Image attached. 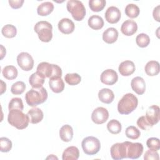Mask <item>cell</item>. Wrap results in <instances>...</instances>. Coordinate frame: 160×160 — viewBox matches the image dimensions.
Wrapping results in <instances>:
<instances>
[{
  "mask_svg": "<svg viewBox=\"0 0 160 160\" xmlns=\"http://www.w3.org/2000/svg\"><path fill=\"white\" fill-rule=\"evenodd\" d=\"M48 92L43 87L32 88L26 93L25 100L29 106L35 107L44 102L48 99Z\"/></svg>",
  "mask_w": 160,
  "mask_h": 160,
  "instance_id": "cell-1",
  "label": "cell"
},
{
  "mask_svg": "<svg viewBox=\"0 0 160 160\" xmlns=\"http://www.w3.org/2000/svg\"><path fill=\"white\" fill-rule=\"evenodd\" d=\"M8 121L10 125L18 129H24L28 126L29 118L28 114L23 113L22 111L12 109L9 111Z\"/></svg>",
  "mask_w": 160,
  "mask_h": 160,
  "instance_id": "cell-2",
  "label": "cell"
},
{
  "mask_svg": "<svg viewBox=\"0 0 160 160\" xmlns=\"http://www.w3.org/2000/svg\"><path fill=\"white\" fill-rule=\"evenodd\" d=\"M138 104L137 97L132 93L124 94L118 104V111L121 114H129L134 111Z\"/></svg>",
  "mask_w": 160,
  "mask_h": 160,
  "instance_id": "cell-3",
  "label": "cell"
},
{
  "mask_svg": "<svg viewBox=\"0 0 160 160\" xmlns=\"http://www.w3.org/2000/svg\"><path fill=\"white\" fill-rule=\"evenodd\" d=\"M34 30L42 42H48L51 41L52 38V26L50 22L46 21H39L34 25Z\"/></svg>",
  "mask_w": 160,
  "mask_h": 160,
  "instance_id": "cell-4",
  "label": "cell"
},
{
  "mask_svg": "<svg viewBox=\"0 0 160 160\" xmlns=\"http://www.w3.org/2000/svg\"><path fill=\"white\" fill-rule=\"evenodd\" d=\"M36 72L42 75L44 78L61 77L62 74V69L59 66L50 64L48 62H40L38 65Z\"/></svg>",
  "mask_w": 160,
  "mask_h": 160,
  "instance_id": "cell-5",
  "label": "cell"
},
{
  "mask_svg": "<svg viewBox=\"0 0 160 160\" xmlns=\"http://www.w3.org/2000/svg\"><path fill=\"white\" fill-rule=\"evenodd\" d=\"M67 10L76 21H82L86 16V8L80 1L69 0L66 4Z\"/></svg>",
  "mask_w": 160,
  "mask_h": 160,
  "instance_id": "cell-6",
  "label": "cell"
},
{
  "mask_svg": "<svg viewBox=\"0 0 160 160\" xmlns=\"http://www.w3.org/2000/svg\"><path fill=\"white\" fill-rule=\"evenodd\" d=\"M83 152L87 155H94L101 149L100 141L94 136H88L83 139L81 142Z\"/></svg>",
  "mask_w": 160,
  "mask_h": 160,
  "instance_id": "cell-7",
  "label": "cell"
},
{
  "mask_svg": "<svg viewBox=\"0 0 160 160\" xmlns=\"http://www.w3.org/2000/svg\"><path fill=\"white\" fill-rule=\"evenodd\" d=\"M126 141L114 144L110 149L111 158L114 160H121L127 158Z\"/></svg>",
  "mask_w": 160,
  "mask_h": 160,
  "instance_id": "cell-8",
  "label": "cell"
},
{
  "mask_svg": "<svg viewBox=\"0 0 160 160\" xmlns=\"http://www.w3.org/2000/svg\"><path fill=\"white\" fill-rule=\"evenodd\" d=\"M18 66L25 71H31L34 66V59L31 55L26 52H22L17 56Z\"/></svg>",
  "mask_w": 160,
  "mask_h": 160,
  "instance_id": "cell-9",
  "label": "cell"
},
{
  "mask_svg": "<svg viewBox=\"0 0 160 160\" xmlns=\"http://www.w3.org/2000/svg\"><path fill=\"white\" fill-rule=\"evenodd\" d=\"M127 158L132 159L139 158L143 152V145L140 142H132L126 141Z\"/></svg>",
  "mask_w": 160,
  "mask_h": 160,
  "instance_id": "cell-10",
  "label": "cell"
},
{
  "mask_svg": "<svg viewBox=\"0 0 160 160\" xmlns=\"http://www.w3.org/2000/svg\"><path fill=\"white\" fill-rule=\"evenodd\" d=\"M109 118V112L103 107H98L94 109L91 114V120L96 124L104 123Z\"/></svg>",
  "mask_w": 160,
  "mask_h": 160,
  "instance_id": "cell-11",
  "label": "cell"
},
{
  "mask_svg": "<svg viewBox=\"0 0 160 160\" xmlns=\"http://www.w3.org/2000/svg\"><path fill=\"white\" fill-rule=\"evenodd\" d=\"M145 117L152 126L156 124L160 119L159 107L157 105H152L149 106L146 110Z\"/></svg>",
  "mask_w": 160,
  "mask_h": 160,
  "instance_id": "cell-12",
  "label": "cell"
},
{
  "mask_svg": "<svg viewBox=\"0 0 160 160\" xmlns=\"http://www.w3.org/2000/svg\"><path fill=\"white\" fill-rule=\"evenodd\" d=\"M100 79L102 83L106 85L111 86L118 81V75L114 70L112 69H108L101 73Z\"/></svg>",
  "mask_w": 160,
  "mask_h": 160,
  "instance_id": "cell-13",
  "label": "cell"
},
{
  "mask_svg": "<svg viewBox=\"0 0 160 160\" xmlns=\"http://www.w3.org/2000/svg\"><path fill=\"white\" fill-rule=\"evenodd\" d=\"M104 16L106 21L109 23L116 24L121 19V11L116 6H110L106 11Z\"/></svg>",
  "mask_w": 160,
  "mask_h": 160,
  "instance_id": "cell-14",
  "label": "cell"
},
{
  "mask_svg": "<svg viewBox=\"0 0 160 160\" xmlns=\"http://www.w3.org/2000/svg\"><path fill=\"white\" fill-rule=\"evenodd\" d=\"M58 29L63 34H69L72 33L74 29L75 25L74 22L69 18L61 19L58 24Z\"/></svg>",
  "mask_w": 160,
  "mask_h": 160,
  "instance_id": "cell-15",
  "label": "cell"
},
{
  "mask_svg": "<svg viewBox=\"0 0 160 160\" xmlns=\"http://www.w3.org/2000/svg\"><path fill=\"white\" fill-rule=\"evenodd\" d=\"M138 30L137 23L131 19L126 20L121 25V31L122 33L127 36L133 35Z\"/></svg>",
  "mask_w": 160,
  "mask_h": 160,
  "instance_id": "cell-16",
  "label": "cell"
},
{
  "mask_svg": "<svg viewBox=\"0 0 160 160\" xmlns=\"http://www.w3.org/2000/svg\"><path fill=\"white\" fill-rule=\"evenodd\" d=\"M118 70L121 75L123 76H129L133 74L135 71V64L132 61L130 60H126L120 63Z\"/></svg>",
  "mask_w": 160,
  "mask_h": 160,
  "instance_id": "cell-17",
  "label": "cell"
},
{
  "mask_svg": "<svg viewBox=\"0 0 160 160\" xmlns=\"http://www.w3.org/2000/svg\"><path fill=\"white\" fill-rule=\"evenodd\" d=\"M132 89L138 95H142L146 91V82L144 79L140 76L134 78L131 82Z\"/></svg>",
  "mask_w": 160,
  "mask_h": 160,
  "instance_id": "cell-18",
  "label": "cell"
},
{
  "mask_svg": "<svg viewBox=\"0 0 160 160\" xmlns=\"http://www.w3.org/2000/svg\"><path fill=\"white\" fill-rule=\"evenodd\" d=\"M49 86L51 91L55 93H60L64 89V82L61 77L49 78Z\"/></svg>",
  "mask_w": 160,
  "mask_h": 160,
  "instance_id": "cell-19",
  "label": "cell"
},
{
  "mask_svg": "<svg viewBox=\"0 0 160 160\" xmlns=\"http://www.w3.org/2000/svg\"><path fill=\"white\" fill-rule=\"evenodd\" d=\"M118 31L114 28H109L102 33V39L108 44L115 42L118 38Z\"/></svg>",
  "mask_w": 160,
  "mask_h": 160,
  "instance_id": "cell-20",
  "label": "cell"
},
{
  "mask_svg": "<svg viewBox=\"0 0 160 160\" xmlns=\"http://www.w3.org/2000/svg\"><path fill=\"white\" fill-rule=\"evenodd\" d=\"M28 115L29 118V122L31 124H38L44 118V114L42 110L36 107L29 109L28 112Z\"/></svg>",
  "mask_w": 160,
  "mask_h": 160,
  "instance_id": "cell-21",
  "label": "cell"
},
{
  "mask_svg": "<svg viewBox=\"0 0 160 160\" xmlns=\"http://www.w3.org/2000/svg\"><path fill=\"white\" fill-rule=\"evenodd\" d=\"M79 157V151L76 146H69L62 152V160H77Z\"/></svg>",
  "mask_w": 160,
  "mask_h": 160,
  "instance_id": "cell-22",
  "label": "cell"
},
{
  "mask_svg": "<svg viewBox=\"0 0 160 160\" xmlns=\"http://www.w3.org/2000/svg\"><path fill=\"white\" fill-rule=\"evenodd\" d=\"M98 98L103 103L110 104L114 99V94L110 89L102 88L98 92Z\"/></svg>",
  "mask_w": 160,
  "mask_h": 160,
  "instance_id": "cell-23",
  "label": "cell"
},
{
  "mask_svg": "<svg viewBox=\"0 0 160 160\" xmlns=\"http://www.w3.org/2000/svg\"><path fill=\"white\" fill-rule=\"evenodd\" d=\"M59 137L64 142H69L73 138L72 128L69 124L63 125L59 129Z\"/></svg>",
  "mask_w": 160,
  "mask_h": 160,
  "instance_id": "cell-24",
  "label": "cell"
},
{
  "mask_svg": "<svg viewBox=\"0 0 160 160\" xmlns=\"http://www.w3.org/2000/svg\"><path fill=\"white\" fill-rule=\"evenodd\" d=\"M160 70L159 63L156 61H150L148 62L144 67V71L147 75L154 76L159 74Z\"/></svg>",
  "mask_w": 160,
  "mask_h": 160,
  "instance_id": "cell-25",
  "label": "cell"
},
{
  "mask_svg": "<svg viewBox=\"0 0 160 160\" xmlns=\"http://www.w3.org/2000/svg\"><path fill=\"white\" fill-rule=\"evenodd\" d=\"M44 78L38 72L32 73L29 78V82L32 88H39L42 87L44 83Z\"/></svg>",
  "mask_w": 160,
  "mask_h": 160,
  "instance_id": "cell-26",
  "label": "cell"
},
{
  "mask_svg": "<svg viewBox=\"0 0 160 160\" xmlns=\"http://www.w3.org/2000/svg\"><path fill=\"white\" fill-rule=\"evenodd\" d=\"M54 8V5L51 2H44L38 6L37 12L41 16H46L53 11Z\"/></svg>",
  "mask_w": 160,
  "mask_h": 160,
  "instance_id": "cell-27",
  "label": "cell"
},
{
  "mask_svg": "<svg viewBox=\"0 0 160 160\" xmlns=\"http://www.w3.org/2000/svg\"><path fill=\"white\" fill-rule=\"evenodd\" d=\"M89 26L94 30H99L104 26L103 19L98 15H92L90 16L88 21Z\"/></svg>",
  "mask_w": 160,
  "mask_h": 160,
  "instance_id": "cell-28",
  "label": "cell"
},
{
  "mask_svg": "<svg viewBox=\"0 0 160 160\" xmlns=\"http://www.w3.org/2000/svg\"><path fill=\"white\" fill-rule=\"evenodd\" d=\"M2 74L6 79L8 80H13L17 78L18 71L15 66L9 65L5 66L2 69Z\"/></svg>",
  "mask_w": 160,
  "mask_h": 160,
  "instance_id": "cell-29",
  "label": "cell"
},
{
  "mask_svg": "<svg viewBox=\"0 0 160 160\" xmlns=\"http://www.w3.org/2000/svg\"><path fill=\"white\" fill-rule=\"evenodd\" d=\"M107 129L110 133L117 134L121 131L122 126L121 122L117 119H111L107 124Z\"/></svg>",
  "mask_w": 160,
  "mask_h": 160,
  "instance_id": "cell-30",
  "label": "cell"
},
{
  "mask_svg": "<svg viewBox=\"0 0 160 160\" xmlns=\"http://www.w3.org/2000/svg\"><path fill=\"white\" fill-rule=\"evenodd\" d=\"M124 12L128 17L130 18H136L139 16L140 9L136 4H129L126 6Z\"/></svg>",
  "mask_w": 160,
  "mask_h": 160,
  "instance_id": "cell-31",
  "label": "cell"
},
{
  "mask_svg": "<svg viewBox=\"0 0 160 160\" xmlns=\"http://www.w3.org/2000/svg\"><path fill=\"white\" fill-rule=\"evenodd\" d=\"M1 32L4 37L7 38H12L17 34V29L14 25L8 24L2 27Z\"/></svg>",
  "mask_w": 160,
  "mask_h": 160,
  "instance_id": "cell-32",
  "label": "cell"
},
{
  "mask_svg": "<svg viewBox=\"0 0 160 160\" xmlns=\"http://www.w3.org/2000/svg\"><path fill=\"white\" fill-rule=\"evenodd\" d=\"M106 1L105 0H89V6L93 12L101 11L105 7Z\"/></svg>",
  "mask_w": 160,
  "mask_h": 160,
  "instance_id": "cell-33",
  "label": "cell"
},
{
  "mask_svg": "<svg viewBox=\"0 0 160 160\" xmlns=\"http://www.w3.org/2000/svg\"><path fill=\"white\" fill-rule=\"evenodd\" d=\"M64 80L69 85L75 86L80 83L81 77L78 73H68L64 76Z\"/></svg>",
  "mask_w": 160,
  "mask_h": 160,
  "instance_id": "cell-34",
  "label": "cell"
},
{
  "mask_svg": "<svg viewBox=\"0 0 160 160\" xmlns=\"http://www.w3.org/2000/svg\"><path fill=\"white\" fill-rule=\"evenodd\" d=\"M136 42L139 47L144 48L149 44L150 38L148 34L145 33H141L136 36Z\"/></svg>",
  "mask_w": 160,
  "mask_h": 160,
  "instance_id": "cell-35",
  "label": "cell"
},
{
  "mask_svg": "<svg viewBox=\"0 0 160 160\" xmlns=\"http://www.w3.org/2000/svg\"><path fill=\"white\" fill-rule=\"evenodd\" d=\"M26 84L24 82L19 81L12 84L11 88V92L15 95L22 94L26 89Z\"/></svg>",
  "mask_w": 160,
  "mask_h": 160,
  "instance_id": "cell-36",
  "label": "cell"
},
{
  "mask_svg": "<svg viewBox=\"0 0 160 160\" xmlns=\"http://www.w3.org/2000/svg\"><path fill=\"white\" fill-rule=\"evenodd\" d=\"M125 134L127 138L131 139H137L141 136V132L136 127L129 126L126 129Z\"/></svg>",
  "mask_w": 160,
  "mask_h": 160,
  "instance_id": "cell-37",
  "label": "cell"
},
{
  "mask_svg": "<svg viewBox=\"0 0 160 160\" xmlns=\"http://www.w3.org/2000/svg\"><path fill=\"white\" fill-rule=\"evenodd\" d=\"M9 111L12 109H17L22 111L24 109V105L21 98H14L11 99L8 105Z\"/></svg>",
  "mask_w": 160,
  "mask_h": 160,
  "instance_id": "cell-38",
  "label": "cell"
},
{
  "mask_svg": "<svg viewBox=\"0 0 160 160\" xmlns=\"http://www.w3.org/2000/svg\"><path fill=\"white\" fill-rule=\"evenodd\" d=\"M12 144L10 139L5 137L0 138V151L2 152H8L12 149Z\"/></svg>",
  "mask_w": 160,
  "mask_h": 160,
  "instance_id": "cell-39",
  "label": "cell"
},
{
  "mask_svg": "<svg viewBox=\"0 0 160 160\" xmlns=\"http://www.w3.org/2000/svg\"><path fill=\"white\" fill-rule=\"evenodd\" d=\"M147 147L149 149L158 151L160 149V141L157 138H150L146 141Z\"/></svg>",
  "mask_w": 160,
  "mask_h": 160,
  "instance_id": "cell-40",
  "label": "cell"
},
{
  "mask_svg": "<svg viewBox=\"0 0 160 160\" xmlns=\"http://www.w3.org/2000/svg\"><path fill=\"white\" fill-rule=\"evenodd\" d=\"M137 125L138 126L141 128L142 130H149L152 126L148 122V121L146 119L145 116H142L139 117L137 120Z\"/></svg>",
  "mask_w": 160,
  "mask_h": 160,
  "instance_id": "cell-41",
  "label": "cell"
},
{
  "mask_svg": "<svg viewBox=\"0 0 160 160\" xmlns=\"http://www.w3.org/2000/svg\"><path fill=\"white\" fill-rule=\"evenodd\" d=\"M144 159L145 160H159V154L156 151L149 149L146 151L144 155Z\"/></svg>",
  "mask_w": 160,
  "mask_h": 160,
  "instance_id": "cell-42",
  "label": "cell"
},
{
  "mask_svg": "<svg viewBox=\"0 0 160 160\" xmlns=\"http://www.w3.org/2000/svg\"><path fill=\"white\" fill-rule=\"evenodd\" d=\"M24 2V0H9L8 1L10 6L15 9L21 8Z\"/></svg>",
  "mask_w": 160,
  "mask_h": 160,
  "instance_id": "cell-43",
  "label": "cell"
},
{
  "mask_svg": "<svg viewBox=\"0 0 160 160\" xmlns=\"http://www.w3.org/2000/svg\"><path fill=\"white\" fill-rule=\"evenodd\" d=\"M159 8H160V6L158 5L157 6L156 8H154V10L152 11V16L154 19L158 21V22H160V18H159Z\"/></svg>",
  "mask_w": 160,
  "mask_h": 160,
  "instance_id": "cell-44",
  "label": "cell"
},
{
  "mask_svg": "<svg viewBox=\"0 0 160 160\" xmlns=\"http://www.w3.org/2000/svg\"><path fill=\"white\" fill-rule=\"evenodd\" d=\"M0 81H1V94H2L5 91H6V83L4 82H3L1 79L0 80Z\"/></svg>",
  "mask_w": 160,
  "mask_h": 160,
  "instance_id": "cell-45",
  "label": "cell"
},
{
  "mask_svg": "<svg viewBox=\"0 0 160 160\" xmlns=\"http://www.w3.org/2000/svg\"><path fill=\"white\" fill-rule=\"evenodd\" d=\"M6 55V48L1 44V59H2Z\"/></svg>",
  "mask_w": 160,
  "mask_h": 160,
  "instance_id": "cell-46",
  "label": "cell"
},
{
  "mask_svg": "<svg viewBox=\"0 0 160 160\" xmlns=\"http://www.w3.org/2000/svg\"><path fill=\"white\" fill-rule=\"evenodd\" d=\"M46 159H58V158L57 157H56V156H54L53 154H51L50 156H49L48 157H47L46 158Z\"/></svg>",
  "mask_w": 160,
  "mask_h": 160,
  "instance_id": "cell-47",
  "label": "cell"
}]
</instances>
